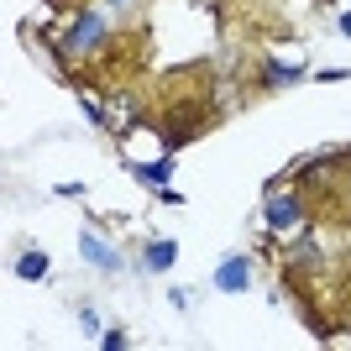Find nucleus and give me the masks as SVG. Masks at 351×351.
<instances>
[{
    "instance_id": "1",
    "label": "nucleus",
    "mask_w": 351,
    "mask_h": 351,
    "mask_svg": "<svg viewBox=\"0 0 351 351\" xmlns=\"http://www.w3.org/2000/svg\"><path fill=\"white\" fill-rule=\"evenodd\" d=\"M299 215H304V205H299L293 194H283V199H273V205H267V226H273V231H289Z\"/></svg>"
},
{
    "instance_id": "2",
    "label": "nucleus",
    "mask_w": 351,
    "mask_h": 351,
    "mask_svg": "<svg viewBox=\"0 0 351 351\" xmlns=\"http://www.w3.org/2000/svg\"><path fill=\"white\" fill-rule=\"evenodd\" d=\"M247 273H252V267H247V257H231V263H220L215 283H220L226 293H236V289H247Z\"/></svg>"
},
{
    "instance_id": "3",
    "label": "nucleus",
    "mask_w": 351,
    "mask_h": 351,
    "mask_svg": "<svg viewBox=\"0 0 351 351\" xmlns=\"http://www.w3.org/2000/svg\"><path fill=\"white\" fill-rule=\"evenodd\" d=\"M100 32H105V16H100V11H89L84 21H79V32L69 37V47H95V43H100Z\"/></svg>"
},
{
    "instance_id": "4",
    "label": "nucleus",
    "mask_w": 351,
    "mask_h": 351,
    "mask_svg": "<svg viewBox=\"0 0 351 351\" xmlns=\"http://www.w3.org/2000/svg\"><path fill=\"white\" fill-rule=\"evenodd\" d=\"M79 247H84V257H89L95 267H121V263H116V252H110V247H100V236H84Z\"/></svg>"
},
{
    "instance_id": "5",
    "label": "nucleus",
    "mask_w": 351,
    "mask_h": 351,
    "mask_svg": "<svg viewBox=\"0 0 351 351\" xmlns=\"http://www.w3.org/2000/svg\"><path fill=\"white\" fill-rule=\"evenodd\" d=\"M173 257H178L173 241H158V247L147 252V267H152V273H162V267H173Z\"/></svg>"
},
{
    "instance_id": "6",
    "label": "nucleus",
    "mask_w": 351,
    "mask_h": 351,
    "mask_svg": "<svg viewBox=\"0 0 351 351\" xmlns=\"http://www.w3.org/2000/svg\"><path fill=\"white\" fill-rule=\"evenodd\" d=\"M16 273H21V278H43V273H47V257H43V252H27V257L16 263Z\"/></svg>"
},
{
    "instance_id": "7",
    "label": "nucleus",
    "mask_w": 351,
    "mask_h": 351,
    "mask_svg": "<svg viewBox=\"0 0 351 351\" xmlns=\"http://www.w3.org/2000/svg\"><path fill=\"white\" fill-rule=\"evenodd\" d=\"M168 173H173V162H152V168H142V178H152V184H162Z\"/></svg>"
},
{
    "instance_id": "8",
    "label": "nucleus",
    "mask_w": 351,
    "mask_h": 351,
    "mask_svg": "<svg viewBox=\"0 0 351 351\" xmlns=\"http://www.w3.org/2000/svg\"><path fill=\"white\" fill-rule=\"evenodd\" d=\"M341 32H346V37H351V11H346V16H341Z\"/></svg>"
}]
</instances>
